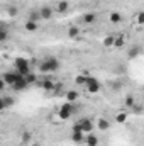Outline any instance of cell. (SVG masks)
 Here are the masks:
<instances>
[{
  "mask_svg": "<svg viewBox=\"0 0 144 146\" xmlns=\"http://www.w3.org/2000/svg\"><path fill=\"white\" fill-rule=\"evenodd\" d=\"M73 112H75L73 102H65V104L59 107V110H58V115H59L61 121H68V119L73 115Z\"/></svg>",
  "mask_w": 144,
  "mask_h": 146,
  "instance_id": "3",
  "label": "cell"
},
{
  "mask_svg": "<svg viewBox=\"0 0 144 146\" xmlns=\"http://www.w3.org/2000/svg\"><path fill=\"white\" fill-rule=\"evenodd\" d=\"M59 70V60L54 56H48L39 63V72L41 73H54Z\"/></svg>",
  "mask_w": 144,
  "mask_h": 146,
  "instance_id": "1",
  "label": "cell"
},
{
  "mask_svg": "<svg viewBox=\"0 0 144 146\" xmlns=\"http://www.w3.org/2000/svg\"><path fill=\"white\" fill-rule=\"evenodd\" d=\"M115 48H124L126 46V39H124V36H120V37H117L115 39V44H114Z\"/></svg>",
  "mask_w": 144,
  "mask_h": 146,
  "instance_id": "26",
  "label": "cell"
},
{
  "mask_svg": "<svg viewBox=\"0 0 144 146\" xmlns=\"http://www.w3.org/2000/svg\"><path fill=\"white\" fill-rule=\"evenodd\" d=\"M10 106H14V99L12 97H2L0 99V110H5Z\"/></svg>",
  "mask_w": 144,
  "mask_h": 146,
  "instance_id": "11",
  "label": "cell"
},
{
  "mask_svg": "<svg viewBox=\"0 0 144 146\" xmlns=\"http://www.w3.org/2000/svg\"><path fill=\"white\" fill-rule=\"evenodd\" d=\"M76 99H78V92H75V90H68L66 92V100L68 102H76Z\"/></svg>",
  "mask_w": 144,
  "mask_h": 146,
  "instance_id": "21",
  "label": "cell"
},
{
  "mask_svg": "<svg viewBox=\"0 0 144 146\" xmlns=\"http://www.w3.org/2000/svg\"><path fill=\"white\" fill-rule=\"evenodd\" d=\"M39 85H41V88H42L44 92H54V87H56V83H54L53 80H49V78L41 80V82H39Z\"/></svg>",
  "mask_w": 144,
  "mask_h": 146,
  "instance_id": "9",
  "label": "cell"
},
{
  "mask_svg": "<svg viewBox=\"0 0 144 146\" xmlns=\"http://www.w3.org/2000/svg\"><path fill=\"white\" fill-rule=\"evenodd\" d=\"M114 44H115V39H114V37H105V39H104V46L110 48V46H114Z\"/></svg>",
  "mask_w": 144,
  "mask_h": 146,
  "instance_id": "29",
  "label": "cell"
},
{
  "mask_svg": "<svg viewBox=\"0 0 144 146\" xmlns=\"http://www.w3.org/2000/svg\"><path fill=\"white\" fill-rule=\"evenodd\" d=\"M136 22H137V24H144V10L137 14V17H136Z\"/></svg>",
  "mask_w": 144,
  "mask_h": 146,
  "instance_id": "30",
  "label": "cell"
},
{
  "mask_svg": "<svg viewBox=\"0 0 144 146\" xmlns=\"http://www.w3.org/2000/svg\"><path fill=\"white\" fill-rule=\"evenodd\" d=\"M80 34V29L76 27V26H71V27H68V36L70 37H76Z\"/></svg>",
  "mask_w": 144,
  "mask_h": 146,
  "instance_id": "25",
  "label": "cell"
},
{
  "mask_svg": "<svg viewBox=\"0 0 144 146\" xmlns=\"http://www.w3.org/2000/svg\"><path fill=\"white\" fill-rule=\"evenodd\" d=\"M24 27H26V31H27V33H34V31H37V27H39V26H37V22L26 21V26H24Z\"/></svg>",
  "mask_w": 144,
  "mask_h": 146,
  "instance_id": "16",
  "label": "cell"
},
{
  "mask_svg": "<svg viewBox=\"0 0 144 146\" xmlns=\"http://www.w3.org/2000/svg\"><path fill=\"white\" fill-rule=\"evenodd\" d=\"M88 73L87 72H83V75H78L76 78H75V82H76V85H81V87H85L87 85V82H88Z\"/></svg>",
  "mask_w": 144,
  "mask_h": 146,
  "instance_id": "13",
  "label": "cell"
},
{
  "mask_svg": "<svg viewBox=\"0 0 144 146\" xmlns=\"http://www.w3.org/2000/svg\"><path fill=\"white\" fill-rule=\"evenodd\" d=\"M39 14H41V19H42V21H49V19L53 17V9H51L49 5H42V7L39 9Z\"/></svg>",
  "mask_w": 144,
  "mask_h": 146,
  "instance_id": "8",
  "label": "cell"
},
{
  "mask_svg": "<svg viewBox=\"0 0 144 146\" xmlns=\"http://www.w3.org/2000/svg\"><path fill=\"white\" fill-rule=\"evenodd\" d=\"M71 141L76 143V145H83V143L87 141V136H85L83 131H73L71 133Z\"/></svg>",
  "mask_w": 144,
  "mask_h": 146,
  "instance_id": "7",
  "label": "cell"
},
{
  "mask_svg": "<svg viewBox=\"0 0 144 146\" xmlns=\"http://www.w3.org/2000/svg\"><path fill=\"white\" fill-rule=\"evenodd\" d=\"M108 19H110V22H112V24H119V22L122 21V15H120L119 12H112V14L108 15Z\"/></svg>",
  "mask_w": 144,
  "mask_h": 146,
  "instance_id": "18",
  "label": "cell"
},
{
  "mask_svg": "<svg viewBox=\"0 0 144 146\" xmlns=\"http://www.w3.org/2000/svg\"><path fill=\"white\" fill-rule=\"evenodd\" d=\"M132 109L136 110V112H141V110H143V107H141V106H134V107H132Z\"/></svg>",
  "mask_w": 144,
  "mask_h": 146,
  "instance_id": "33",
  "label": "cell"
},
{
  "mask_svg": "<svg viewBox=\"0 0 144 146\" xmlns=\"http://www.w3.org/2000/svg\"><path fill=\"white\" fill-rule=\"evenodd\" d=\"M85 88H87L90 94H97V92L100 90V82H98L95 76H88V82H87Z\"/></svg>",
  "mask_w": 144,
  "mask_h": 146,
  "instance_id": "6",
  "label": "cell"
},
{
  "mask_svg": "<svg viewBox=\"0 0 144 146\" xmlns=\"http://www.w3.org/2000/svg\"><path fill=\"white\" fill-rule=\"evenodd\" d=\"M27 21H32V22H39L41 21V14H39V10H32L29 15H27Z\"/></svg>",
  "mask_w": 144,
  "mask_h": 146,
  "instance_id": "20",
  "label": "cell"
},
{
  "mask_svg": "<svg viewBox=\"0 0 144 146\" xmlns=\"http://www.w3.org/2000/svg\"><path fill=\"white\" fill-rule=\"evenodd\" d=\"M17 12H19V10H17V7H10V9H9V15H12V17H15V15H17Z\"/></svg>",
  "mask_w": 144,
  "mask_h": 146,
  "instance_id": "31",
  "label": "cell"
},
{
  "mask_svg": "<svg viewBox=\"0 0 144 146\" xmlns=\"http://www.w3.org/2000/svg\"><path fill=\"white\" fill-rule=\"evenodd\" d=\"M97 127L100 129V131H107L108 127H110V122H108L107 119H98V122H97Z\"/></svg>",
  "mask_w": 144,
  "mask_h": 146,
  "instance_id": "15",
  "label": "cell"
},
{
  "mask_svg": "<svg viewBox=\"0 0 144 146\" xmlns=\"http://www.w3.org/2000/svg\"><path fill=\"white\" fill-rule=\"evenodd\" d=\"M29 87V83H27V80H26V76H22L19 82H15L14 85H12V88L15 90V92H22L24 88H27Z\"/></svg>",
  "mask_w": 144,
  "mask_h": 146,
  "instance_id": "10",
  "label": "cell"
},
{
  "mask_svg": "<svg viewBox=\"0 0 144 146\" xmlns=\"http://www.w3.org/2000/svg\"><path fill=\"white\" fill-rule=\"evenodd\" d=\"M78 126H80V131H83L85 134H87V133H92V129L95 127L93 121H92V119H88V117L80 119V121H78Z\"/></svg>",
  "mask_w": 144,
  "mask_h": 146,
  "instance_id": "5",
  "label": "cell"
},
{
  "mask_svg": "<svg viewBox=\"0 0 144 146\" xmlns=\"http://www.w3.org/2000/svg\"><path fill=\"white\" fill-rule=\"evenodd\" d=\"M61 88H63V85H61V83H56V87H54V94H59Z\"/></svg>",
  "mask_w": 144,
  "mask_h": 146,
  "instance_id": "32",
  "label": "cell"
},
{
  "mask_svg": "<svg viewBox=\"0 0 144 146\" xmlns=\"http://www.w3.org/2000/svg\"><path fill=\"white\" fill-rule=\"evenodd\" d=\"M22 76H24L22 73H19L17 70H14V72H5L3 75H2V80H3L9 87H12V85H14L15 82H19Z\"/></svg>",
  "mask_w": 144,
  "mask_h": 146,
  "instance_id": "4",
  "label": "cell"
},
{
  "mask_svg": "<svg viewBox=\"0 0 144 146\" xmlns=\"http://www.w3.org/2000/svg\"><path fill=\"white\" fill-rule=\"evenodd\" d=\"M87 146H97L98 145V138L97 136H93V134H90V136H87Z\"/></svg>",
  "mask_w": 144,
  "mask_h": 146,
  "instance_id": "22",
  "label": "cell"
},
{
  "mask_svg": "<svg viewBox=\"0 0 144 146\" xmlns=\"http://www.w3.org/2000/svg\"><path fill=\"white\" fill-rule=\"evenodd\" d=\"M68 7H70V3H68L66 0H59V2L56 3V12L65 14V12H68Z\"/></svg>",
  "mask_w": 144,
  "mask_h": 146,
  "instance_id": "12",
  "label": "cell"
},
{
  "mask_svg": "<svg viewBox=\"0 0 144 146\" xmlns=\"http://www.w3.org/2000/svg\"><path fill=\"white\" fill-rule=\"evenodd\" d=\"M126 119H127V114H126V112H119V114L115 115V121H117V122H126Z\"/></svg>",
  "mask_w": 144,
  "mask_h": 146,
  "instance_id": "27",
  "label": "cell"
},
{
  "mask_svg": "<svg viewBox=\"0 0 144 146\" xmlns=\"http://www.w3.org/2000/svg\"><path fill=\"white\" fill-rule=\"evenodd\" d=\"M31 139H32V134H31L29 131H24V133H22V138H20V141H22L24 145H27Z\"/></svg>",
  "mask_w": 144,
  "mask_h": 146,
  "instance_id": "24",
  "label": "cell"
},
{
  "mask_svg": "<svg viewBox=\"0 0 144 146\" xmlns=\"http://www.w3.org/2000/svg\"><path fill=\"white\" fill-rule=\"evenodd\" d=\"M24 76H26V80H27L29 85H32V83H36L37 82V75L36 73H32V72H29L27 75H24Z\"/></svg>",
  "mask_w": 144,
  "mask_h": 146,
  "instance_id": "23",
  "label": "cell"
},
{
  "mask_svg": "<svg viewBox=\"0 0 144 146\" xmlns=\"http://www.w3.org/2000/svg\"><path fill=\"white\" fill-rule=\"evenodd\" d=\"M32 146H41V145H32Z\"/></svg>",
  "mask_w": 144,
  "mask_h": 146,
  "instance_id": "34",
  "label": "cell"
},
{
  "mask_svg": "<svg viewBox=\"0 0 144 146\" xmlns=\"http://www.w3.org/2000/svg\"><path fill=\"white\" fill-rule=\"evenodd\" d=\"M126 106H127V107H134V106H136L132 95H127V97H126Z\"/></svg>",
  "mask_w": 144,
  "mask_h": 146,
  "instance_id": "28",
  "label": "cell"
},
{
  "mask_svg": "<svg viewBox=\"0 0 144 146\" xmlns=\"http://www.w3.org/2000/svg\"><path fill=\"white\" fill-rule=\"evenodd\" d=\"M14 70H17L22 75H27L31 72V61L27 58H24V56H19V58L14 60Z\"/></svg>",
  "mask_w": 144,
  "mask_h": 146,
  "instance_id": "2",
  "label": "cell"
},
{
  "mask_svg": "<svg viewBox=\"0 0 144 146\" xmlns=\"http://www.w3.org/2000/svg\"><path fill=\"white\" fill-rule=\"evenodd\" d=\"M139 54H141V48H139V46H134V48H131V49H129V58H131V60L137 58Z\"/></svg>",
  "mask_w": 144,
  "mask_h": 146,
  "instance_id": "19",
  "label": "cell"
},
{
  "mask_svg": "<svg viewBox=\"0 0 144 146\" xmlns=\"http://www.w3.org/2000/svg\"><path fill=\"white\" fill-rule=\"evenodd\" d=\"M7 37H9L7 26H5V24H2V26H0V42H5V41H7Z\"/></svg>",
  "mask_w": 144,
  "mask_h": 146,
  "instance_id": "17",
  "label": "cell"
},
{
  "mask_svg": "<svg viewBox=\"0 0 144 146\" xmlns=\"http://www.w3.org/2000/svg\"><path fill=\"white\" fill-rule=\"evenodd\" d=\"M81 19H83V22H85V24H93V22L97 21V14H93V12H88V14H85Z\"/></svg>",
  "mask_w": 144,
  "mask_h": 146,
  "instance_id": "14",
  "label": "cell"
}]
</instances>
